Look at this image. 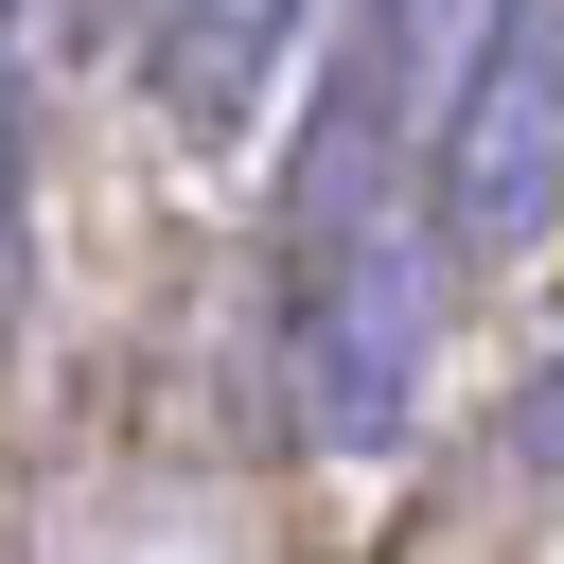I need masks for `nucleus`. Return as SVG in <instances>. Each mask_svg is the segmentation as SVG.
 Listing matches in <instances>:
<instances>
[{"mask_svg": "<svg viewBox=\"0 0 564 564\" xmlns=\"http://www.w3.org/2000/svg\"><path fill=\"white\" fill-rule=\"evenodd\" d=\"M423 352H441V247L388 194H282V370H300V423L335 458H388L423 423Z\"/></svg>", "mask_w": 564, "mask_h": 564, "instance_id": "f257e3e1", "label": "nucleus"}, {"mask_svg": "<svg viewBox=\"0 0 564 564\" xmlns=\"http://www.w3.org/2000/svg\"><path fill=\"white\" fill-rule=\"evenodd\" d=\"M423 247L441 264H511V247H546L564 229V0H511L494 18V53L441 88V123H423Z\"/></svg>", "mask_w": 564, "mask_h": 564, "instance_id": "f03ea898", "label": "nucleus"}, {"mask_svg": "<svg viewBox=\"0 0 564 564\" xmlns=\"http://www.w3.org/2000/svg\"><path fill=\"white\" fill-rule=\"evenodd\" d=\"M494 18H511V0H352V53H335L317 141H352V159H423V123H441V88L494 53Z\"/></svg>", "mask_w": 564, "mask_h": 564, "instance_id": "7ed1b4c3", "label": "nucleus"}, {"mask_svg": "<svg viewBox=\"0 0 564 564\" xmlns=\"http://www.w3.org/2000/svg\"><path fill=\"white\" fill-rule=\"evenodd\" d=\"M282 53H300V0H141V70H159L176 141H247Z\"/></svg>", "mask_w": 564, "mask_h": 564, "instance_id": "20e7f679", "label": "nucleus"}, {"mask_svg": "<svg viewBox=\"0 0 564 564\" xmlns=\"http://www.w3.org/2000/svg\"><path fill=\"white\" fill-rule=\"evenodd\" d=\"M511 458H529V476H564V352L511 388Z\"/></svg>", "mask_w": 564, "mask_h": 564, "instance_id": "39448f33", "label": "nucleus"}, {"mask_svg": "<svg viewBox=\"0 0 564 564\" xmlns=\"http://www.w3.org/2000/svg\"><path fill=\"white\" fill-rule=\"evenodd\" d=\"M0 317H18V70H0Z\"/></svg>", "mask_w": 564, "mask_h": 564, "instance_id": "423d86ee", "label": "nucleus"}]
</instances>
